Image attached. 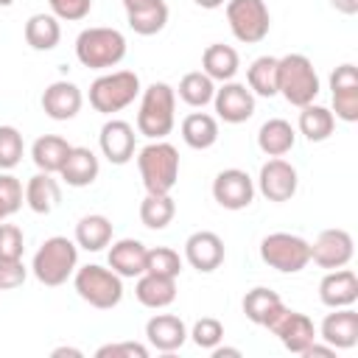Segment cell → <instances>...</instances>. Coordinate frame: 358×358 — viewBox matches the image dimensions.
<instances>
[{"instance_id":"cell-15","label":"cell","mask_w":358,"mask_h":358,"mask_svg":"<svg viewBox=\"0 0 358 358\" xmlns=\"http://www.w3.org/2000/svg\"><path fill=\"white\" fill-rule=\"evenodd\" d=\"M213 106L224 123H246L255 115V95L241 81H224L215 87Z\"/></svg>"},{"instance_id":"cell-44","label":"cell","mask_w":358,"mask_h":358,"mask_svg":"<svg viewBox=\"0 0 358 358\" xmlns=\"http://www.w3.org/2000/svg\"><path fill=\"white\" fill-rule=\"evenodd\" d=\"M25 235L17 224L0 221V257H22Z\"/></svg>"},{"instance_id":"cell-18","label":"cell","mask_w":358,"mask_h":358,"mask_svg":"<svg viewBox=\"0 0 358 358\" xmlns=\"http://www.w3.org/2000/svg\"><path fill=\"white\" fill-rule=\"evenodd\" d=\"M333 313L324 316L319 327V338L333 350H350L358 344V313L350 308H330Z\"/></svg>"},{"instance_id":"cell-42","label":"cell","mask_w":358,"mask_h":358,"mask_svg":"<svg viewBox=\"0 0 358 358\" xmlns=\"http://www.w3.org/2000/svg\"><path fill=\"white\" fill-rule=\"evenodd\" d=\"M28 277V268L22 263V257H0V291H11L20 288Z\"/></svg>"},{"instance_id":"cell-30","label":"cell","mask_w":358,"mask_h":358,"mask_svg":"<svg viewBox=\"0 0 358 358\" xmlns=\"http://www.w3.org/2000/svg\"><path fill=\"white\" fill-rule=\"evenodd\" d=\"M282 305L285 302L280 299V294L271 291V288H266V285H257V288L246 291V296H243V313H246V319L255 322V324H260V327H266Z\"/></svg>"},{"instance_id":"cell-11","label":"cell","mask_w":358,"mask_h":358,"mask_svg":"<svg viewBox=\"0 0 358 358\" xmlns=\"http://www.w3.org/2000/svg\"><path fill=\"white\" fill-rule=\"evenodd\" d=\"M299 187V173L296 168L282 159V157H271L268 162L260 165V173H257V190L268 199V201H291L294 193Z\"/></svg>"},{"instance_id":"cell-49","label":"cell","mask_w":358,"mask_h":358,"mask_svg":"<svg viewBox=\"0 0 358 358\" xmlns=\"http://www.w3.org/2000/svg\"><path fill=\"white\" fill-rule=\"evenodd\" d=\"M154 3H159V0H123V8H126V14H129V11L148 8V6H154Z\"/></svg>"},{"instance_id":"cell-13","label":"cell","mask_w":358,"mask_h":358,"mask_svg":"<svg viewBox=\"0 0 358 358\" xmlns=\"http://www.w3.org/2000/svg\"><path fill=\"white\" fill-rule=\"evenodd\" d=\"M213 199L224 210H246L255 199V179L241 168H224L213 179Z\"/></svg>"},{"instance_id":"cell-36","label":"cell","mask_w":358,"mask_h":358,"mask_svg":"<svg viewBox=\"0 0 358 358\" xmlns=\"http://www.w3.org/2000/svg\"><path fill=\"white\" fill-rule=\"evenodd\" d=\"M213 95H215V81L204 70H193V73H185L182 76V81H179V98L187 106L201 109V106L213 103Z\"/></svg>"},{"instance_id":"cell-19","label":"cell","mask_w":358,"mask_h":358,"mask_svg":"<svg viewBox=\"0 0 358 358\" xmlns=\"http://www.w3.org/2000/svg\"><path fill=\"white\" fill-rule=\"evenodd\" d=\"M319 299L327 308H350L358 299V277L352 268H330L319 282Z\"/></svg>"},{"instance_id":"cell-46","label":"cell","mask_w":358,"mask_h":358,"mask_svg":"<svg viewBox=\"0 0 358 358\" xmlns=\"http://www.w3.org/2000/svg\"><path fill=\"white\" fill-rule=\"evenodd\" d=\"M302 355H305V358H336V350H333L330 344H319V341H313Z\"/></svg>"},{"instance_id":"cell-17","label":"cell","mask_w":358,"mask_h":358,"mask_svg":"<svg viewBox=\"0 0 358 358\" xmlns=\"http://www.w3.org/2000/svg\"><path fill=\"white\" fill-rule=\"evenodd\" d=\"M185 260L196 271L210 274L224 263V241L210 229H199L185 241Z\"/></svg>"},{"instance_id":"cell-35","label":"cell","mask_w":358,"mask_h":358,"mask_svg":"<svg viewBox=\"0 0 358 358\" xmlns=\"http://www.w3.org/2000/svg\"><path fill=\"white\" fill-rule=\"evenodd\" d=\"M176 215V204L171 193H145L140 201V221L148 229H165Z\"/></svg>"},{"instance_id":"cell-20","label":"cell","mask_w":358,"mask_h":358,"mask_svg":"<svg viewBox=\"0 0 358 358\" xmlns=\"http://www.w3.org/2000/svg\"><path fill=\"white\" fill-rule=\"evenodd\" d=\"M84 95L73 81H53L42 92V109L50 120H73L81 112Z\"/></svg>"},{"instance_id":"cell-51","label":"cell","mask_w":358,"mask_h":358,"mask_svg":"<svg viewBox=\"0 0 358 358\" xmlns=\"http://www.w3.org/2000/svg\"><path fill=\"white\" fill-rule=\"evenodd\" d=\"M199 8H207V11H213V8H221L227 0H193Z\"/></svg>"},{"instance_id":"cell-41","label":"cell","mask_w":358,"mask_h":358,"mask_svg":"<svg viewBox=\"0 0 358 358\" xmlns=\"http://www.w3.org/2000/svg\"><path fill=\"white\" fill-rule=\"evenodd\" d=\"M22 199H25V190H22V182L17 176H11L8 171L0 173V201L6 207L8 215H14L20 207H22Z\"/></svg>"},{"instance_id":"cell-29","label":"cell","mask_w":358,"mask_h":358,"mask_svg":"<svg viewBox=\"0 0 358 358\" xmlns=\"http://www.w3.org/2000/svg\"><path fill=\"white\" fill-rule=\"evenodd\" d=\"M73 241L87 252H101L103 246L112 243V221L101 213H90L76 224V238Z\"/></svg>"},{"instance_id":"cell-1","label":"cell","mask_w":358,"mask_h":358,"mask_svg":"<svg viewBox=\"0 0 358 358\" xmlns=\"http://www.w3.org/2000/svg\"><path fill=\"white\" fill-rule=\"evenodd\" d=\"M176 123V90L165 81H154L143 90L137 109V131L148 140H165Z\"/></svg>"},{"instance_id":"cell-48","label":"cell","mask_w":358,"mask_h":358,"mask_svg":"<svg viewBox=\"0 0 358 358\" xmlns=\"http://www.w3.org/2000/svg\"><path fill=\"white\" fill-rule=\"evenodd\" d=\"M210 352H213V358H224V355H229V358H241V350H238V347H221V344H215Z\"/></svg>"},{"instance_id":"cell-12","label":"cell","mask_w":358,"mask_h":358,"mask_svg":"<svg viewBox=\"0 0 358 358\" xmlns=\"http://www.w3.org/2000/svg\"><path fill=\"white\" fill-rule=\"evenodd\" d=\"M355 255V243H352V235L341 227H333V229H322L316 235V241L310 243V260L319 266V268H341L352 260Z\"/></svg>"},{"instance_id":"cell-6","label":"cell","mask_w":358,"mask_h":358,"mask_svg":"<svg viewBox=\"0 0 358 358\" xmlns=\"http://www.w3.org/2000/svg\"><path fill=\"white\" fill-rule=\"evenodd\" d=\"M73 288L87 305H92L98 310H109V308L120 305V299H123V277L98 263H87V266L76 268Z\"/></svg>"},{"instance_id":"cell-45","label":"cell","mask_w":358,"mask_h":358,"mask_svg":"<svg viewBox=\"0 0 358 358\" xmlns=\"http://www.w3.org/2000/svg\"><path fill=\"white\" fill-rule=\"evenodd\" d=\"M98 358H148V347L137 341H117V344H103L95 350Z\"/></svg>"},{"instance_id":"cell-9","label":"cell","mask_w":358,"mask_h":358,"mask_svg":"<svg viewBox=\"0 0 358 358\" xmlns=\"http://www.w3.org/2000/svg\"><path fill=\"white\" fill-rule=\"evenodd\" d=\"M227 22L238 42L255 45L268 36L271 14L263 0H227Z\"/></svg>"},{"instance_id":"cell-16","label":"cell","mask_w":358,"mask_h":358,"mask_svg":"<svg viewBox=\"0 0 358 358\" xmlns=\"http://www.w3.org/2000/svg\"><path fill=\"white\" fill-rule=\"evenodd\" d=\"M134 126L126 123V120H106L101 126V134H98V143H101V154L112 162V165H126L131 157H134Z\"/></svg>"},{"instance_id":"cell-7","label":"cell","mask_w":358,"mask_h":358,"mask_svg":"<svg viewBox=\"0 0 358 358\" xmlns=\"http://www.w3.org/2000/svg\"><path fill=\"white\" fill-rule=\"evenodd\" d=\"M140 76L134 70H112L90 84V106L101 115H115L140 95Z\"/></svg>"},{"instance_id":"cell-8","label":"cell","mask_w":358,"mask_h":358,"mask_svg":"<svg viewBox=\"0 0 358 358\" xmlns=\"http://www.w3.org/2000/svg\"><path fill=\"white\" fill-rule=\"evenodd\" d=\"M260 257L282 274H296L310 263V243L291 232H271L260 241Z\"/></svg>"},{"instance_id":"cell-5","label":"cell","mask_w":358,"mask_h":358,"mask_svg":"<svg viewBox=\"0 0 358 358\" xmlns=\"http://www.w3.org/2000/svg\"><path fill=\"white\" fill-rule=\"evenodd\" d=\"M126 56V36L117 28L95 25L76 36V59L90 70H109Z\"/></svg>"},{"instance_id":"cell-3","label":"cell","mask_w":358,"mask_h":358,"mask_svg":"<svg viewBox=\"0 0 358 358\" xmlns=\"http://www.w3.org/2000/svg\"><path fill=\"white\" fill-rule=\"evenodd\" d=\"M145 193H171L179 182V151L168 140H151L137 154Z\"/></svg>"},{"instance_id":"cell-31","label":"cell","mask_w":358,"mask_h":358,"mask_svg":"<svg viewBox=\"0 0 358 358\" xmlns=\"http://www.w3.org/2000/svg\"><path fill=\"white\" fill-rule=\"evenodd\" d=\"M182 140L196 148V151H204L210 145H215L218 140V120L207 112H190L185 120H182Z\"/></svg>"},{"instance_id":"cell-32","label":"cell","mask_w":358,"mask_h":358,"mask_svg":"<svg viewBox=\"0 0 358 358\" xmlns=\"http://www.w3.org/2000/svg\"><path fill=\"white\" fill-rule=\"evenodd\" d=\"M299 109H302V112H299L296 126H299V131L305 134V140H310V143H322V140H327V137L333 134V129H336V117H333V112H330L327 106L305 103V106H299Z\"/></svg>"},{"instance_id":"cell-24","label":"cell","mask_w":358,"mask_h":358,"mask_svg":"<svg viewBox=\"0 0 358 358\" xmlns=\"http://www.w3.org/2000/svg\"><path fill=\"white\" fill-rule=\"evenodd\" d=\"M134 296L140 305L145 308H168L173 299H176V277H162V274H151V271H143L137 277V285H134Z\"/></svg>"},{"instance_id":"cell-40","label":"cell","mask_w":358,"mask_h":358,"mask_svg":"<svg viewBox=\"0 0 358 358\" xmlns=\"http://www.w3.org/2000/svg\"><path fill=\"white\" fill-rule=\"evenodd\" d=\"M187 336L193 338L196 347L213 350V347L221 344V338H224V324H221L218 319H213V316H201V319L193 324V330H190Z\"/></svg>"},{"instance_id":"cell-26","label":"cell","mask_w":358,"mask_h":358,"mask_svg":"<svg viewBox=\"0 0 358 358\" xmlns=\"http://www.w3.org/2000/svg\"><path fill=\"white\" fill-rule=\"evenodd\" d=\"M241 67V56L232 45H224V42H213L204 48L201 53V70L213 78V81H232L235 73Z\"/></svg>"},{"instance_id":"cell-34","label":"cell","mask_w":358,"mask_h":358,"mask_svg":"<svg viewBox=\"0 0 358 358\" xmlns=\"http://www.w3.org/2000/svg\"><path fill=\"white\" fill-rule=\"evenodd\" d=\"M246 87L252 95L274 98L277 95V56H257L246 70Z\"/></svg>"},{"instance_id":"cell-23","label":"cell","mask_w":358,"mask_h":358,"mask_svg":"<svg viewBox=\"0 0 358 358\" xmlns=\"http://www.w3.org/2000/svg\"><path fill=\"white\" fill-rule=\"evenodd\" d=\"M145 255H148L145 243H140L137 238H120L109 249V268L117 271L120 277H140L145 271Z\"/></svg>"},{"instance_id":"cell-14","label":"cell","mask_w":358,"mask_h":358,"mask_svg":"<svg viewBox=\"0 0 358 358\" xmlns=\"http://www.w3.org/2000/svg\"><path fill=\"white\" fill-rule=\"evenodd\" d=\"M330 95H333V117L344 123L358 120V70L344 62L330 73Z\"/></svg>"},{"instance_id":"cell-2","label":"cell","mask_w":358,"mask_h":358,"mask_svg":"<svg viewBox=\"0 0 358 358\" xmlns=\"http://www.w3.org/2000/svg\"><path fill=\"white\" fill-rule=\"evenodd\" d=\"M322 84L313 62L305 53H288L277 59V95H282L291 106L313 103Z\"/></svg>"},{"instance_id":"cell-50","label":"cell","mask_w":358,"mask_h":358,"mask_svg":"<svg viewBox=\"0 0 358 358\" xmlns=\"http://www.w3.org/2000/svg\"><path fill=\"white\" fill-rule=\"evenodd\" d=\"M50 355H53V358H62V355H73V358H81V350H76V347H56Z\"/></svg>"},{"instance_id":"cell-33","label":"cell","mask_w":358,"mask_h":358,"mask_svg":"<svg viewBox=\"0 0 358 358\" xmlns=\"http://www.w3.org/2000/svg\"><path fill=\"white\" fill-rule=\"evenodd\" d=\"M59 39H62V25H59V20L53 14H34V17H28V22H25V42L34 50H39V53L53 50L59 45Z\"/></svg>"},{"instance_id":"cell-27","label":"cell","mask_w":358,"mask_h":358,"mask_svg":"<svg viewBox=\"0 0 358 358\" xmlns=\"http://www.w3.org/2000/svg\"><path fill=\"white\" fill-rule=\"evenodd\" d=\"M296 143V131L282 117H268L257 131V148L266 157H285Z\"/></svg>"},{"instance_id":"cell-10","label":"cell","mask_w":358,"mask_h":358,"mask_svg":"<svg viewBox=\"0 0 358 358\" xmlns=\"http://www.w3.org/2000/svg\"><path fill=\"white\" fill-rule=\"evenodd\" d=\"M268 333H274L280 338V344L288 350V352H296L302 355L319 336H316V327L310 322L308 313H299V310H291V308H280L274 313V319L266 324Z\"/></svg>"},{"instance_id":"cell-28","label":"cell","mask_w":358,"mask_h":358,"mask_svg":"<svg viewBox=\"0 0 358 358\" xmlns=\"http://www.w3.org/2000/svg\"><path fill=\"white\" fill-rule=\"evenodd\" d=\"M70 148H73V145H70L64 137H59V134H42V137H36L34 145H31V159H34V165H36L39 171H45V173H59V168L64 165Z\"/></svg>"},{"instance_id":"cell-4","label":"cell","mask_w":358,"mask_h":358,"mask_svg":"<svg viewBox=\"0 0 358 358\" xmlns=\"http://www.w3.org/2000/svg\"><path fill=\"white\" fill-rule=\"evenodd\" d=\"M76 268H78V243L70 241V238H64V235L48 238L36 249V255L31 260L34 277L42 285H50V288L67 282L76 274Z\"/></svg>"},{"instance_id":"cell-39","label":"cell","mask_w":358,"mask_h":358,"mask_svg":"<svg viewBox=\"0 0 358 358\" xmlns=\"http://www.w3.org/2000/svg\"><path fill=\"white\" fill-rule=\"evenodd\" d=\"M22 134L14 126H0V171H11L22 159Z\"/></svg>"},{"instance_id":"cell-53","label":"cell","mask_w":358,"mask_h":358,"mask_svg":"<svg viewBox=\"0 0 358 358\" xmlns=\"http://www.w3.org/2000/svg\"><path fill=\"white\" fill-rule=\"evenodd\" d=\"M11 3H14V0H0V8H8Z\"/></svg>"},{"instance_id":"cell-22","label":"cell","mask_w":358,"mask_h":358,"mask_svg":"<svg viewBox=\"0 0 358 358\" xmlns=\"http://www.w3.org/2000/svg\"><path fill=\"white\" fill-rule=\"evenodd\" d=\"M101 173V162L95 157V151H90L87 145H73L64 165L59 168V176L70 185V187H90Z\"/></svg>"},{"instance_id":"cell-43","label":"cell","mask_w":358,"mask_h":358,"mask_svg":"<svg viewBox=\"0 0 358 358\" xmlns=\"http://www.w3.org/2000/svg\"><path fill=\"white\" fill-rule=\"evenodd\" d=\"M50 6V14L56 20H67V22H78L90 14L92 8V0H48Z\"/></svg>"},{"instance_id":"cell-47","label":"cell","mask_w":358,"mask_h":358,"mask_svg":"<svg viewBox=\"0 0 358 358\" xmlns=\"http://www.w3.org/2000/svg\"><path fill=\"white\" fill-rule=\"evenodd\" d=\"M330 6H333L338 14H347V17L358 14V0H330Z\"/></svg>"},{"instance_id":"cell-25","label":"cell","mask_w":358,"mask_h":358,"mask_svg":"<svg viewBox=\"0 0 358 358\" xmlns=\"http://www.w3.org/2000/svg\"><path fill=\"white\" fill-rule=\"evenodd\" d=\"M62 201V187L59 182L53 179V173H34L28 182H25V204L36 213V215H48L59 207Z\"/></svg>"},{"instance_id":"cell-38","label":"cell","mask_w":358,"mask_h":358,"mask_svg":"<svg viewBox=\"0 0 358 358\" xmlns=\"http://www.w3.org/2000/svg\"><path fill=\"white\" fill-rule=\"evenodd\" d=\"M145 271L162 274V277H179L182 274V257L171 246H154L145 255Z\"/></svg>"},{"instance_id":"cell-21","label":"cell","mask_w":358,"mask_h":358,"mask_svg":"<svg viewBox=\"0 0 358 358\" xmlns=\"http://www.w3.org/2000/svg\"><path fill=\"white\" fill-rule=\"evenodd\" d=\"M145 338L159 352H176L187 341V324L173 313H157L145 322Z\"/></svg>"},{"instance_id":"cell-52","label":"cell","mask_w":358,"mask_h":358,"mask_svg":"<svg viewBox=\"0 0 358 358\" xmlns=\"http://www.w3.org/2000/svg\"><path fill=\"white\" fill-rule=\"evenodd\" d=\"M8 218V213H6V207H3V201H0V221H6Z\"/></svg>"},{"instance_id":"cell-37","label":"cell","mask_w":358,"mask_h":358,"mask_svg":"<svg viewBox=\"0 0 358 358\" xmlns=\"http://www.w3.org/2000/svg\"><path fill=\"white\" fill-rule=\"evenodd\" d=\"M126 22H129V28H131L134 34H140V36H154V34H159V31L168 25V6H165V0H159V3L148 6V8L129 11V14H126Z\"/></svg>"}]
</instances>
